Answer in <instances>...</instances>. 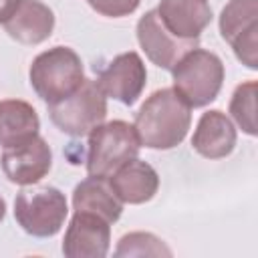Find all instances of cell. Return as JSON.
<instances>
[{
  "mask_svg": "<svg viewBox=\"0 0 258 258\" xmlns=\"http://www.w3.org/2000/svg\"><path fill=\"white\" fill-rule=\"evenodd\" d=\"M191 125V107L173 91V87L153 91L135 113L133 127L141 145L149 149L177 147Z\"/></svg>",
  "mask_w": 258,
  "mask_h": 258,
  "instance_id": "6da1fadb",
  "label": "cell"
},
{
  "mask_svg": "<svg viewBox=\"0 0 258 258\" xmlns=\"http://www.w3.org/2000/svg\"><path fill=\"white\" fill-rule=\"evenodd\" d=\"M28 81L38 99L54 105L83 85V60L71 46H52L34 56L28 69Z\"/></svg>",
  "mask_w": 258,
  "mask_h": 258,
  "instance_id": "7a4b0ae2",
  "label": "cell"
},
{
  "mask_svg": "<svg viewBox=\"0 0 258 258\" xmlns=\"http://www.w3.org/2000/svg\"><path fill=\"white\" fill-rule=\"evenodd\" d=\"M171 75L173 91L189 107L198 109L216 101L224 83V62L216 52L198 46L175 62Z\"/></svg>",
  "mask_w": 258,
  "mask_h": 258,
  "instance_id": "3957f363",
  "label": "cell"
},
{
  "mask_svg": "<svg viewBox=\"0 0 258 258\" xmlns=\"http://www.w3.org/2000/svg\"><path fill=\"white\" fill-rule=\"evenodd\" d=\"M69 216L67 198L52 185H24L14 200V218L18 226L34 238H52L64 226Z\"/></svg>",
  "mask_w": 258,
  "mask_h": 258,
  "instance_id": "277c9868",
  "label": "cell"
},
{
  "mask_svg": "<svg viewBox=\"0 0 258 258\" xmlns=\"http://www.w3.org/2000/svg\"><path fill=\"white\" fill-rule=\"evenodd\" d=\"M141 141L131 123L113 119L97 125L89 133L87 143V173L109 177L119 165L139 155Z\"/></svg>",
  "mask_w": 258,
  "mask_h": 258,
  "instance_id": "5b68a950",
  "label": "cell"
},
{
  "mask_svg": "<svg viewBox=\"0 0 258 258\" xmlns=\"http://www.w3.org/2000/svg\"><path fill=\"white\" fill-rule=\"evenodd\" d=\"M48 117L58 131L71 137H85L105 121L107 97L97 81L85 79L73 95L48 105Z\"/></svg>",
  "mask_w": 258,
  "mask_h": 258,
  "instance_id": "8992f818",
  "label": "cell"
},
{
  "mask_svg": "<svg viewBox=\"0 0 258 258\" xmlns=\"http://www.w3.org/2000/svg\"><path fill=\"white\" fill-rule=\"evenodd\" d=\"M220 34L242 64L258 69V0H230L220 14Z\"/></svg>",
  "mask_w": 258,
  "mask_h": 258,
  "instance_id": "52a82bcc",
  "label": "cell"
},
{
  "mask_svg": "<svg viewBox=\"0 0 258 258\" xmlns=\"http://www.w3.org/2000/svg\"><path fill=\"white\" fill-rule=\"evenodd\" d=\"M137 34V42L141 46V50L145 52V56L159 69L163 71H171L175 67V62L189 52L191 48L200 46V38L194 40H183L173 36L159 20L157 10H147L135 28Z\"/></svg>",
  "mask_w": 258,
  "mask_h": 258,
  "instance_id": "ba28073f",
  "label": "cell"
},
{
  "mask_svg": "<svg viewBox=\"0 0 258 258\" xmlns=\"http://www.w3.org/2000/svg\"><path fill=\"white\" fill-rule=\"evenodd\" d=\"M147 83V71L143 58L135 52H121L113 56L107 67L97 75V85L105 93L127 107L135 105Z\"/></svg>",
  "mask_w": 258,
  "mask_h": 258,
  "instance_id": "9c48e42d",
  "label": "cell"
},
{
  "mask_svg": "<svg viewBox=\"0 0 258 258\" xmlns=\"http://www.w3.org/2000/svg\"><path fill=\"white\" fill-rule=\"evenodd\" d=\"M0 167L10 183L16 185H34L38 183L52 167V151L46 139L36 135L34 139L6 147L0 155Z\"/></svg>",
  "mask_w": 258,
  "mask_h": 258,
  "instance_id": "30bf717a",
  "label": "cell"
},
{
  "mask_svg": "<svg viewBox=\"0 0 258 258\" xmlns=\"http://www.w3.org/2000/svg\"><path fill=\"white\" fill-rule=\"evenodd\" d=\"M111 246V224L91 212H75L62 240L67 258H105Z\"/></svg>",
  "mask_w": 258,
  "mask_h": 258,
  "instance_id": "8fae6325",
  "label": "cell"
},
{
  "mask_svg": "<svg viewBox=\"0 0 258 258\" xmlns=\"http://www.w3.org/2000/svg\"><path fill=\"white\" fill-rule=\"evenodd\" d=\"M109 185L123 204L139 206L155 198L159 189V175L147 161L133 157L119 165L109 177Z\"/></svg>",
  "mask_w": 258,
  "mask_h": 258,
  "instance_id": "7c38bea8",
  "label": "cell"
},
{
  "mask_svg": "<svg viewBox=\"0 0 258 258\" xmlns=\"http://www.w3.org/2000/svg\"><path fill=\"white\" fill-rule=\"evenodd\" d=\"M155 10L161 24L183 40L200 38L214 16L208 0H159Z\"/></svg>",
  "mask_w": 258,
  "mask_h": 258,
  "instance_id": "4fadbf2b",
  "label": "cell"
},
{
  "mask_svg": "<svg viewBox=\"0 0 258 258\" xmlns=\"http://www.w3.org/2000/svg\"><path fill=\"white\" fill-rule=\"evenodd\" d=\"M236 139V127L230 117L220 109H210L202 113L196 125L191 147L206 159H222L234 151Z\"/></svg>",
  "mask_w": 258,
  "mask_h": 258,
  "instance_id": "5bb4252c",
  "label": "cell"
},
{
  "mask_svg": "<svg viewBox=\"0 0 258 258\" xmlns=\"http://www.w3.org/2000/svg\"><path fill=\"white\" fill-rule=\"evenodd\" d=\"M2 26L16 42L40 44L54 30V12L40 0H20Z\"/></svg>",
  "mask_w": 258,
  "mask_h": 258,
  "instance_id": "9a60e30c",
  "label": "cell"
},
{
  "mask_svg": "<svg viewBox=\"0 0 258 258\" xmlns=\"http://www.w3.org/2000/svg\"><path fill=\"white\" fill-rule=\"evenodd\" d=\"M40 131V119L34 107L22 99L0 101V145L16 147L34 139Z\"/></svg>",
  "mask_w": 258,
  "mask_h": 258,
  "instance_id": "2e32d148",
  "label": "cell"
},
{
  "mask_svg": "<svg viewBox=\"0 0 258 258\" xmlns=\"http://www.w3.org/2000/svg\"><path fill=\"white\" fill-rule=\"evenodd\" d=\"M73 210L91 212L105 218L109 224H115L123 214V202L115 196L107 177L89 175L73 189Z\"/></svg>",
  "mask_w": 258,
  "mask_h": 258,
  "instance_id": "e0dca14e",
  "label": "cell"
},
{
  "mask_svg": "<svg viewBox=\"0 0 258 258\" xmlns=\"http://www.w3.org/2000/svg\"><path fill=\"white\" fill-rule=\"evenodd\" d=\"M256 81H246L238 85L230 99V115L236 125L250 137L258 133L256 129Z\"/></svg>",
  "mask_w": 258,
  "mask_h": 258,
  "instance_id": "ac0fdd59",
  "label": "cell"
},
{
  "mask_svg": "<svg viewBox=\"0 0 258 258\" xmlns=\"http://www.w3.org/2000/svg\"><path fill=\"white\" fill-rule=\"evenodd\" d=\"M117 258L121 256H171V248L151 232H129L121 236L117 248L113 252Z\"/></svg>",
  "mask_w": 258,
  "mask_h": 258,
  "instance_id": "d6986e66",
  "label": "cell"
},
{
  "mask_svg": "<svg viewBox=\"0 0 258 258\" xmlns=\"http://www.w3.org/2000/svg\"><path fill=\"white\" fill-rule=\"evenodd\" d=\"M87 4L101 16L107 18H123L133 14L141 0H87Z\"/></svg>",
  "mask_w": 258,
  "mask_h": 258,
  "instance_id": "ffe728a7",
  "label": "cell"
},
{
  "mask_svg": "<svg viewBox=\"0 0 258 258\" xmlns=\"http://www.w3.org/2000/svg\"><path fill=\"white\" fill-rule=\"evenodd\" d=\"M18 2H20V0H0V24L16 10Z\"/></svg>",
  "mask_w": 258,
  "mask_h": 258,
  "instance_id": "44dd1931",
  "label": "cell"
},
{
  "mask_svg": "<svg viewBox=\"0 0 258 258\" xmlns=\"http://www.w3.org/2000/svg\"><path fill=\"white\" fill-rule=\"evenodd\" d=\"M4 216H6V200L0 196V222L4 220Z\"/></svg>",
  "mask_w": 258,
  "mask_h": 258,
  "instance_id": "7402d4cb",
  "label": "cell"
}]
</instances>
